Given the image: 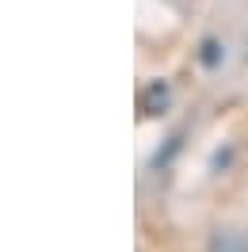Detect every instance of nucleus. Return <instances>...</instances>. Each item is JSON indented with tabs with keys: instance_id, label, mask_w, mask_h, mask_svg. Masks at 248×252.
<instances>
[{
	"instance_id": "obj_1",
	"label": "nucleus",
	"mask_w": 248,
	"mask_h": 252,
	"mask_svg": "<svg viewBox=\"0 0 248 252\" xmlns=\"http://www.w3.org/2000/svg\"><path fill=\"white\" fill-rule=\"evenodd\" d=\"M210 252H248V245L241 233H217L210 241Z\"/></svg>"
},
{
	"instance_id": "obj_2",
	"label": "nucleus",
	"mask_w": 248,
	"mask_h": 252,
	"mask_svg": "<svg viewBox=\"0 0 248 252\" xmlns=\"http://www.w3.org/2000/svg\"><path fill=\"white\" fill-rule=\"evenodd\" d=\"M164 103H168V84H164V80H153V88L145 92V111H149V115H156Z\"/></svg>"
},
{
	"instance_id": "obj_3",
	"label": "nucleus",
	"mask_w": 248,
	"mask_h": 252,
	"mask_svg": "<svg viewBox=\"0 0 248 252\" xmlns=\"http://www.w3.org/2000/svg\"><path fill=\"white\" fill-rule=\"evenodd\" d=\"M217 58H221V46H217L214 38H206L202 42V65H217Z\"/></svg>"
}]
</instances>
